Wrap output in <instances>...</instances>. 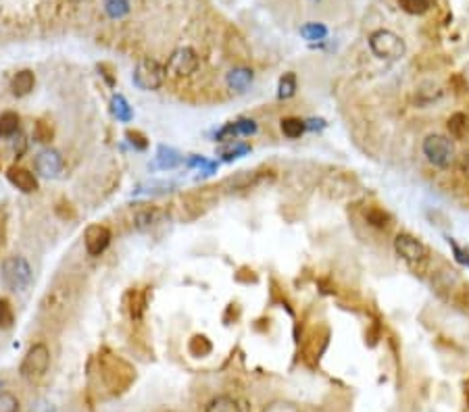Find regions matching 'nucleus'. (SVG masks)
<instances>
[{
    "mask_svg": "<svg viewBox=\"0 0 469 412\" xmlns=\"http://www.w3.org/2000/svg\"><path fill=\"white\" fill-rule=\"evenodd\" d=\"M188 352H190L194 358H204V356H208V354L213 352V344H211V339H208L206 335L196 333V335H192L190 342H188Z\"/></svg>",
    "mask_w": 469,
    "mask_h": 412,
    "instance_id": "nucleus-23",
    "label": "nucleus"
},
{
    "mask_svg": "<svg viewBox=\"0 0 469 412\" xmlns=\"http://www.w3.org/2000/svg\"><path fill=\"white\" fill-rule=\"evenodd\" d=\"M165 67L156 61V59H142L138 61V65L134 67V83L144 90V92H154L159 90L165 81Z\"/></svg>",
    "mask_w": 469,
    "mask_h": 412,
    "instance_id": "nucleus-4",
    "label": "nucleus"
},
{
    "mask_svg": "<svg viewBox=\"0 0 469 412\" xmlns=\"http://www.w3.org/2000/svg\"><path fill=\"white\" fill-rule=\"evenodd\" d=\"M252 69L248 67H234L228 73V86L236 92H244L250 83H252Z\"/></svg>",
    "mask_w": 469,
    "mask_h": 412,
    "instance_id": "nucleus-18",
    "label": "nucleus"
},
{
    "mask_svg": "<svg viewBox=\"0 0 469 412\" xmlns=\"http://www.w3.org/2000/svg\"><path fill=\"white\" fill-rule=\"evenodd\" d=\"M34 167H36V171H38L40 177H46V179H55V177H59L61 171H63V157H61V152L52 150V148L40 150V152L36 154Z\"/></svg>",
    "mask_w": 469,
    "mask_h": 412,
    "instance_id": "nucleus-9",
    "label": "nucleus"
},
{
    "mask_svg": "<svg viewBox=\"0 0 469 412\" xmlns=\"http://www.w3.org/2000/svg\"><path fill=\"white\" fill-rule=\"evenodd\" d=\"M123 306L130 315L132 321H142L146 306H148V289L146 287H132L125 298H123Z\"/></svg>",
    "mask_w": 469,
    "mask_h": 412,
    "instance_id": "nucleus-13",
    "label": "nucleus"
},
{
    "mask_svg": "<svg viewBox=\"0 0 469 412\" xmlns=\"http://www.w3.org/2000/svg\"><path fill=\"white\" fill-rule=\"evenodd\" d=\"M165 213L159 209V206H152V204H142L136 209L134 217H132V225L138 231H146L154 225H159L163 221Z\"/></svg>",
    "mask_w": 469,
    "mask_h": 412,
    "instance_id": "nucleus-12",
    "label": "nucleus"
},
{
    "mask_svg": "<svg viewBox=\"0 0 469 412\" xmlns=\"http://www.w3.org/2000/svg\"><path fill=\"white\" fill-rule=\"evenodd\" d=\"M125 138L130 140V144H132L136 150H146V148H148V140H146V136H144L142 131H138V129H128Z\"/></svg>",
    "mask_w": 469,
    "mask_h": 412,
    "instance_id": "nucleus-37",
    "label": "nucleus"
},
{
    "mask_svg": "<svg viewBox=\"0 0 469 412\" xmlns=\"http://www.w3.org/2000/svg\"><path fill=\"white\" fill-rule=\"evenodd\" d=\"M180 163H182L180 152L169 148V146H161L159 152H156V165H159L161 169H176Z\"/></svg>",
    "mask_w": 469,
    "mask_h": 412,
    "instance_id": "nucleus-25",
    "label": "nucleus"
},
{
    "mask_svg": "<svg viewBox=\"0 0 469 412\" xmlns=\"http://www.w3.org/2000/svg\"><path fill=\"white\" fill-rule=\"evenodd\" d=\"M204 412H240V406L230 396H217L206 404Z\"/></svg>",
    "mask_w": 469,
    "mask_h": 412,
    "instance_id": "nucleus-27",
    "label": "nucleus"
},
{
    "mask_svg": "<svg viewBox=\"0 0 469 412\" xmlns=\"http://www.w3.org/2000/svg\"><path fill=\"white\" fill-rule=\"evenodd\" d=\"M52 138H55V129H52V125L46 119H38L34 125V140L40 144H50Z\"/></svg>",
    "mask_w": 469,
    "mask_h": 412,
    "instance_id": "nucleus-32",
    "label": "nucleus"
},
{
    "mask_svg": "<svg viewBox=\"0 0 469 412\" xmlns=\"http://www.w3.org/2000/svg\"><path fill=\"white\" fill-rule=\"evenodd\" d=\"M29 412H57V408L52 406L50 402H46V400H40V402H36V404L32 406Z\"/></svg>",
    "mask_w": 469,
    "mask_h": 412,
    "instance_id": "nucleus-41",
    "label": "nucleus"
},
{
    "mask_svg": "<svg viewBox=\"0 0 469 412\" xmlns=\"http://www.w3.org/2000/svg\"><path fill=\"white\" fill-rule=\"evenodd\" d=\"M7 177H9V181H11L17 190H21L23 194H34V192L38 190V179H36V175H34L32 171L23 169V167H11V169L7 171Z\"/></svg>",
    "mask_w": 469,
    "mask_h": 412,
    "instance_id": "nucleus-14",
    "label": "nucleus"
},
{
    "mask_svg": "<svg viewBox=\"0 0 469 412\" xmlns=\"http://www.w3.org/2000/svg\"><path fill=\"white\" fill-rule=\"evenodd\" d=\"M234 125H236L238 136H250V133L256 131V123H254L252 119H240V121H236Z\"/></svg>",
    "mask_w": 469,
    "mask_h": 412,
    "instance_id": "nucleus-38",
    "label": "nucleus"
},
{
    "mask_svg": "<svg viewBox=\"0 0 469 412\" xmlns=\"http://www.w3.org/2000/svg\"><path fill=\"white\" fill-rule=\"evenodd\" d=\"M19 123H21V119L17 113H13V111L0 113V140L13 138L19 131Z\"/></svg>",
    "mask_w": 469,
    "mask_h": 412,
    "instance_id": "nucleus-22",
    "label": "nucleus"
},
{
    "mask_svg": "<svg viewBox=\"0 0 469 412\" xmlns=\"http://www.w3.org/2000/svg\"><path fill=\"white\" fill-rule=\"evenodd\" d=\"M450 242V240H448ZM450 246H453V250H455V259L461 263V265H467L469 267V250H463L461 246H457L455 242H450Z\"/></svg>",
    "mask_w": 469,
    "mask_h": 412,
    "instance_id": "nucleus-40",
    "label": "nucleus"
},
{
    "mask_svg": "<svg viewBox=\"0 0 469 412\" xmlns=\"http://www.w3.org/2000/svg\"><path fill=\"white\" fill-rule=\"evenodd\" d=\"M19 398L11 391H0V412H19Z\"/></svg>",
    "mask_w": 469,
    "mask_h": 412,
    "instance_id": "nucleus-35",
    "label": "nucleus"
},
{
    "mask_svg": "<svg viewBox=\"0 0 469 412\" xmlns=\"http://www.w3.org/2000/svg\"><path fill=\"white\" fill-rule=\"evenodd\" d=\"M96 360H98L100 379L111 394H123L136 381V369L119 354L111 350H100Z\"/></svg>",
    "mask_w": 469,
    "mask_h": 412,
    "instance_id": "nucleus-1",
    "label": "nucleus"
},
{
    "mask_svg": "<svg viewBox=\"0 0 469 412\" xmlns=\"http://www.w3.org/2000/svg\"><path fill=\"white\" fill-rule=\"evenodd\" d=\"M442 96V90L438 83L434 81H428V83H422L420 88L415 90V98L422 102V105H428V102H434Z\"/></svg>",
    "mask_w": 469,
    "mask_h": 412,
    "instance_id": "nucleus-28",
    "label": "nucleus"
},
{
    "mask_svg": "<svg viewBox=\"0 0 469 412\" xmlns=\"http://www.w3.org/2000/svg\"><path fill=\"white\" fill-rule=\"evenodd\" d=\"M394 250L396 254L400 256V259L409 265H422L428 261V248L422 240H417L415 235L411 233H398L394 237Z\"/></svg>",
    "mask_w": 469,
    "mask_h": 412,
    "instance_id": "nucleus-8",
    "label": "nucleus"
},
{
    "mask_svg": "<svg viewBox=\"0 0 469 412\" xmlns=\"http://www.w3.org/2000/svg\"><path fill=\"white\" fill-rule=\"evenodd\" d=\"M104 13L111 19H121L130 13V0H104Z\"/></svg>",
    "mask_w": 469,
    "mask_h": 412,
    "instance_id": "nucleus-29",
    "label": "nucleus"
},
{
    "mask_svg": "<svg viewBox=\"0 0 469 412\" xmlns=\"http://www.w3.org/2000/svg\"><path fill=\"white\" fill-rule=\"evenodd\" d=\"M111 244V229L107 225H100V223H94V225H88L86 231H84V246H86V252L90 256H100L104 250L109 248Z\"/></svg>",
    "mask_w": 469,
    "mask_h": 412,
    "instance_id": "nucleus-11",
    "label": "nucleus"
},
{
    "mask_svg": "<svg viewBox=\"0 0 469 412\" xmlns=\"http://www.w3.org/2000/svg\"><path fill=\"white\" fill-rule=\"evenodd\" d=\"M215 204V196L211 192H192L182 198V217L184 219H196L200 217L206 209H211Z\"/></svg>",
    "mask_w": 469,
    "mask_h": 412,
    "instance_id": "nucleus-10",
    "label": "nucleus"
},
{
    "mask_svg": "<svg viewBox=\"0 0 469 412\" xmlns=\"http://www.w3.org/2000/svg\"><path fill=\"white\" fill-rule=\"evenodd\" d=\"M248 150H250V146H246V144H236V146H232V148L224 150V159H226V161L238 159L240 154H246Z\"/></svg>",
    "mask_w": 469,
    "mask_h": 412,
    "instance_id": "nucleus-39",
    "label": "nucleus"
},
{
    "mask_svg": "<svg viewBox=\"0 0 469 412\" xmlns=\"http://www.w3.org/2000/svg\"><path fill=\"white\" fill-rule=\"evenodd\" d=\"M459 167H461V173H465V175L469 177V150H467V152L463 154V157H461Z\"/></svg>",
    "mask_w": 469,
    "mask_h": 412,
    "instance_id": "nucleus-42",
    "label": "nucleus"
},
{
    "mask_svg": "<svg viewBox=\"0 0 469 412\" xmlns=\"http://www.w3.org/2000/svg\"><path fill=\"white\" fill-rule=\"evenodd\" d=\"M446 129L450 133V138L455 140H465L469 136V115L465 113H455L448 117L446 121Z\"/></svg>",
    "mask_w": 469,
    "mask_h": 412,
    "instance_id": "nucleus-19",
    "label": "nucleus"
},
{
    "mask_svg": "<svg viewBox=\"0 0 469 412\" xmlns=\"http://www.w3.org/2000/svg\"><path fill=\"white\" fill-rule=\"evenodd\" d=\"M261 181V173L258 171H238L236 175L228 177L224 181V188L230 192H238V190H250Z\"/></svg>",
    "mask_w": 469,
    "mask_h": 412,
    "instance_id": "nucleus-15",
    "label": "nucleus"
},
{
    "mask_svg": "<svg viewBox=\"0 0 469 412\" xmlns=\"http://www.w3.org/2000/svg\"><path fill=\"white\" fill-rule=\"evenodd\" d=\"M296 94V75L290 71V73H284L280 77V83H278V98L280 100H288Z\"/></svg>",
    "mask_w": 469,
    "mask_h": 412,
    "instance_id": "nucleus-30",
    "label": "nucleus"
},
{
    "mask_svg": "<svg viewBox=\"0 0 469 412\" xmlns=\"http://www.w3.org/2000/svg\"><path fill=\"white\" fill-rule=\"evenodd\" d=\"M50 369V350L46 344H34L23 360H21V367H19V375L27 381H36V379H42Z\"/></svg>",
    "mask_w": 469,
    "mask_h": 412,
    "instance_id": "nucleus-3",
    "label": "nucleus"
},
{
    "mask_svg": "<svg viewBox=\"0 0 469 412\" xmlns=\"http://www.w3.org/2000/svg\"><path fill=\"white\" fill-rule=\"evenodd\" d=\"M111 113H113V117H115L117 121H121V123H130L132 117H134L132 107L128 105V100H125L121 94H117V96L111 98Z\"/></svg>",
    "mask_w": 469,
    "mask_h": 412,
    "instance_id": "nucleus-24",
    "label": "nucleus"
},
{
    "mask_svg": "<svg viewBox=\"0 0 469 412\" xmlns=\"http://www.w3.org/2000/svg\"><path fill=\"white\" fill-rule=\"evenodd\" d=\"M398 7L409 15H424L430 11L432 0H398Z\"/></svg>",
    "mask_w": 469,
    "mask_h": 412,
    "instance_id": "nucleus-31",
    "label": "nucleus"
},
{
    "mask_svg": "<svg viewBox=\"0 0 469 412\" xmlns=\"http://www.w3.org/2000/svg\"><path fill=\"white\" fill-rule=\"evenodd\" d=\"M363 219L368 225L376 227V229H388L392 225V217L388 211H384L382 206L378 204H370L363 209Z\"/></svg>",
    "mask_w": 469,
    "mask_h": 412,
    "instance_id": "nucleus-16",
    "label": "nucleus"
},
{
    "mask_svg": "<svg viewBox=\"0 0 469 412\" xmlns=\"http://www.w3.org/2000/svg\"><path fill=\"white\" fill-rule=\"evenodd\" d=\"M15 323V311L7 298H0V329H11Z\"/></svg>",
    "mask_w": 469,
    "mask_h": 412,
    "instance_id": "nucleus-34",
    "label": "nucleus"
},
{
    "mask_svg": "<svg viewBox=\"0 0 469 412\" xmlns=\"http://www.w3.org/2000/svg\"><path fill=\"white\" fill-rule=\"evenodd\" d=\"M300 36L309 42H315V40H324L328 36V27L324 23H304L300 27Z\"/></svg>",
    "mask_w": 469,
    "mask_h": 412,
    "instance_id": "nucleus-33",
    "label": "nucleus"
},
{
    "mask_svg": "<svg viewBox=\"0 0 469 412\" xmlns=\"http://www.w3.org/2000/svg\"><path fill=\"white\" fill-rule=\"evenodd\" d=\"M34 86H36V75H34V71H29V69H23V71L15 73V77L11 79V92H13L17 98L27 96V94L34 90Z\"/></svg>",
    "mask_w": 469,
    "mask_h": 412,
    "instance_id": "nucleus-17",
    "label": "nucleus"
},
{
    "mask_svg": "<svg viewBox=\"0 0 469 412\" xmlns=\"http://www.w3.org/2000/svg\"><path fill=\"white\" fill-rule=\"evenodd\" d=\"M422 150L426 154V159L434 165V167H448L455 159V148H453V142L440 133H432L424 140L422 144Z\"/></svg>",
    "mask_w": 469,
    "mask_h": 412,
    "instance_id": "nucleus-6",
    "label": "nucleus"
},
{
    "mask_svg": "<svg viewBox=\"0 0 469 412\" xmlns=\"http://www.w3.org/2000/svg\"><path fill=\"white\" fill-rule=\"evenodd\" d=\"M0 279H3V285L7 289L23 292L32 285L34 273L23 256H9V259H5L3 265H0Z\"/></svg>",
    "mask_w": 469,
    "mask_h": 412,
    "instance_id": "nucleus-2",
    "label": "nucleus"
},
{
    "mask_svg": "<svg viewBox=\"0 0 469 412\" xmlns=\"http://www.w3.org/2000/svg\"><path fill=\"white\" fill-rule=\"evenodd\" d=\"M226 44H228V53L232 55V59H238V61H248L250 59V50H248V46H246V42H244V38L240 34L230 31Z\"/></svg>",
    "mask_w": 469,
    "mask_h": 412,
    "instance_id": "nucleus-20",
    "label": "nucleus"
},
{
    "mask_svg": "<svg viewBox=\"0 0 469 412\" xmlns=\"http://www.w3.org/2000/svg\"><path fill=\"white\" fill-rule=\"evenodd\" d=\"M280 129H282V133H284L286 138L296 140V138H300V136L306 131V121H302V119H298V117H286V119H282Z\"/></svg>",
    "mask_w": 469,
    "mask_h": 412,
    "instance_id": "nucleus-26",
    "label": "nucleus"
},
{
    "mask_svg": "<svg viewBox=\"0 0 469 412\" xmlns=\"http://www.w3.org/2000/svg\"><path fill=\"white\" fill-rule=\"evenodd\" d=\"M261 412H300L298 406L294 402H288V400H274L269 402Z\"/></svg>",
    "mask_w": 469,
    "mask_h": 412,
    "instance_id": "nucleus-36",
    "label": "nucleus"
},
{
    "mask_svg": "<svg viewBox=\"0 0 469 412\" xmlns=\"http://www.w3.org/2000/svg\"><path fill=\"white\" fill-rule=\"evenodd\" d=\"M324 192L332 198H342V196H348L352 194V183L348 179H340V177H328L324 181Z\"/></svg>",
    "mask_w": 469,
    "mask_h": 412,
    "instance_id": "nucleus-21",
    "label": "nucleus"
},
{
    "mask_svg": "<svg viewBox=\"0 0 469 412\" xmlns=\"http://www.w3.org/2000/svg\"><path fill=\"white\" fill-rule=\"evenodd\" d=\"M198 55L194 53L192 48L184 46V48H178L171 53L167 65H165V73L171 75L173 79H184V77H190L198 71Z\"/></svg>",
    "mask_w": 469,
    "mask_h": 412,
    "instance_id": "nucleus-7",
    "label": "nucleus"
},
{
    "mask_svg": "<svg viewBox=\"0 0 469 412\" xmlns=\"http://www.w3.org/2000/svg\"><path fill=\"white\" fill-rule=\"evenodd\" d=\"M370 48L372 53L380 59H400L405 55V40L390 31V29H378L370 36Z\"/></svg>",
    "mask_w": 469,
    "mask_h": 412,
    "instance_id": "nucleus-5",
    "label": "nucleus"
}]
</instances>
